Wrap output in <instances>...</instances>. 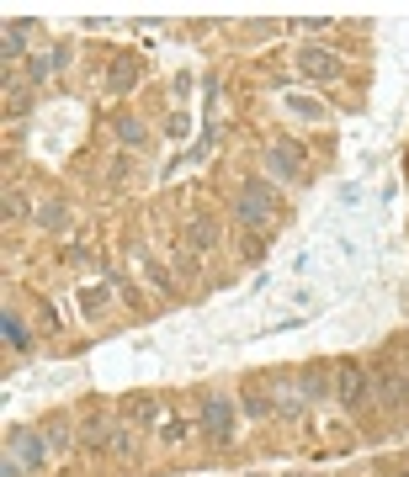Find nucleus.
<instances>
[{
  "instance_id": "obj_1",
  "label": "nucleus",
  "mask_w": 409,
  "mask_h": 477,
  "mask_svg": "<svg viewBox=\"0 0 409 477\" xmlns=\"http://www.w3.org/2000/svg\"><path fill=\"white\" fill-rule=\"evenodd\" d=\"M234 218H240L244 228H266V223H272V186H266V180L244 186L240 202H234Z\"/></svg>"
},
{
  "instance_id": "obj_2",
  "label": "nucleus",
  "mask_w": 409,
  "mask_h": 477,
  "mask_svg": "<svg viewBox=\"0 0 409 477\" xmlns=\"http://www.w3.org/2000/svg\"><path fill=\"white\" fill-rule=\"evenodd\" d=\"M202 424H208V435L224 446V440H228V424H234V408H228L224 398H208V403H202Z\"/></svg>"
},
{
  "instance_id": "obj_3",
  "label": "nucleus",
  "mask_w": 409,
  "mask_h": 477,
  "mask_svg": "<svg viewBox=\"0 0 409 477\" xmlns=\"http://www.w3.org/2000/svg\"><path fill=\"white\" fill-rule=\"evenodd\" d=\"M340 403H367V372L362 366H340Z\"/></svg>"
},
{
  "instance_id": "obj_4",
  "label": "nucleus",
  "mask_w": 409,
  "mask_h": 477,
  "mask_svg": "<svg viewBox=\"0 0 409 477\" xmlns=\"http://www.w3.org/2000/svg\"><path fill=\"white\" fill-rule=\"evenodd\" d=\"M266 164H272L276 180H292V175H298V154H292V149H272V154H266Z\"/></svg>"
},
{
  "instance_id": "obj_5",
  "label": "nucleus",
  "mask_w": 409,
  "mask_h": 477,
  "mask_svg": "<svg viewBox=\"0 0 409 477\" xmlns=\"http://www.w3.org/2000/svg\"><path fill=\"white\" fill-rule=\"evenodd\" d=\"M298 64H303L308 75H324V80L335 75V59H324V48H303V53H298Z\"/></svg>"
},
{
  "instance_id": "obj_6",
  "label": "nucleus",
  "mask_w": 409,
  "mask_h": 477,
  "mask_svg": "<svg viewBox=\"0 0 409 477\" xmlns=\"http://www.w3.org/2000/svg\"><path fill=\"white\" fill-rule=\"evenodd\" d=\"M0 329H6V345H11V350H27V329H22V318H16V313L0 318Z\"/></svg>"
},
{
  "instance_id": "obj_7",
  "label": "nucleus",
  "mask_w": 409,
  "mask_h": 477,
  "mask_svg": "<svg viewBox=\"0 0 409 477\" xmlns=\"http://www.w3.org/2000/svg\"><path fill=\"white\" fill-rule=\"evenodd\" d=\"M324 392H330L324 372H308V376H303V398H324Z\"/></svg>"
},
{
  "instance_id": "obj_8",
  "label": "nucleus",
  "mask_w": 409,
  "mask_h": 477,
  "mask_svg": "<svg viewBox=\"0 0 409 477\" xmlns=\"http://www.w3.org/2000/svg\"><path fill=\"white\" fill-rule=\"evenodd\" d=\"M128 85H133V64L122 59L117 69H112V90H128Z\"/></svg>"
},
{
  "instance_id": "obj_9",
  "label": "nucleus",
  "mask_w": 409,
  "mask_h": 477,
  "mask_svg": "<svg viewBox=\"0 0 409 477\" xmlns=\"http://www.w3.org/2000/svg\"><path fill=\"white\" fill-rule=\"evenodd\" d=\"M117 133H122V144H144V128H138L133 117H128V122H117Z\"/></svg>"
},
{
  "instance_id": "obj_10",
  "label": "nucleus",
  "mask_w": 409,
  "mask_h": 477,
  "mask_svg": "<svg viewBox=\"0 0 409 477\" xmlns=\"http://www.w3.org/2000/svg\"><path fill=\"white\" fill-rule=\"evenodd\" d=\"M212 238H218V234H212V223H197V234H192V244H197V250H208Z\"/></svg>"
},
{
  "instance_id": "obj_11",
  "label": "nucleus",
  "mask_w": 409,
  "mask_h": 477,
  "mask_svg": "<svg viewBox=\"0 0 409 477\" xmlns=\"http://www.w3.org/2000/svg\"><path fill=\"white\" fill-rule=\"evenodd\" d=\"M16 53H22V32L11 27V32H6V59H16Z\"/></svg>"
}]
</instances>
